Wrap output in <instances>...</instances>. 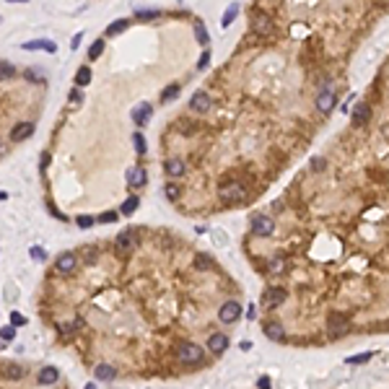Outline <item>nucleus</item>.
Segmentation results:
<instances>
[{"mask_svg":"<svg viewBox=\"0 0 389 389\" xmlns=\"http://www.w3.org/2000/svg\"><path fill=\"white\" fill-rule=\"evenodd\" d=\"M218 198L226 205H236V203H242L247 198V187L242 182H226V184H221Z\"/></svg>","mask_w":389,"mask_h":389,"instance_id":"obj_1","label":"nucleus"},{"mask_svg":"<svg viewBox=\"0 0 389 389\" xmlns=\"http://www.w3.org/2000/svg\"><path fill=\"white\" fill-rule=\"evenodd\" d=\"M138 229H125V231H119L117 239H114V247L117 252H122V254H132V252H138V244H140V239L135 234Z\"/></svg>","mask_w":389,"mask_h":389,"instance_id":"obj_2","label":"nucleus"},{"mask_svg":"<svg viewBox=\"0 0 389 389\" xmlns=\"http://www.w3.org/2000/svg\"><path fill=\"white\" fill-rule=\"evenodd\" d=\"M203 348L198 345V342H182V345L176 348V358L182 363H189V366H194V363H200L203 361Z\"/></svg>","mask_w":389,"mask_h":389,"instance_id":"obj_3","label":"nucleus"},{"mask_svg":"<svg viewBox=\"0 0 389 389\" xmlns=\"http://www.w3.org/2000/svg\"><path fill=\"white\" fill-rule=\"evenodd\" d=\"M78 254L76 252H63L60 257L55 260V265H52V273H57V275H70L73 270L78 267Z\"/></svg>","mask_w":389,"mask_h":389,"instance_id":"obj_4","label":"nucleus"},{"mask_svg":"<svg viewBox=\"0 0 389 389\" xmlns=\"http://www.w3.org/2000/svg\"><path fill=\"white\" fill-rule=\"evenodd\" d=\"M252 231L257 234V236H273V231H275V221H273L270 216L260 213V216H254V218H252Z\"/></svg>","mask_w":389,"mask_h":389,"instance_id":"obj_5","label":"nucleus"},{"mask_svg":"<svg viewBox=\"0 0 389 389\" xmlns=\"http://www.w3.org/2000/svg\"><path fill=\"white\" fill-rule=\"evenodd\" d=\"M239 317H242V304H239V301H226L218 309V319L226 322V324H234Z\"/></svg>","mask_w":389,"mask_h":389,"instance_id":"obj_6","label":"nucleus"},{"mask_svg":"<svg viewBox=\"0 0 389 389\" xmlns=\"http://www.w3.org/2000/svg\"><path fill=\"white\" fill-rule=\"evenodd\" d=\"M286 296H288L286 288H278V286L275 288H267L262 293V306L265 309H275V306H280L283 301H286Z\"/></svg>","mask_w":389,"mask_h":389,"instance_id":"obj_7","label":"nucleus"},{"mask_svg":"<svg viewBox=\"0 0 389 389\" xmlns=\"http://www.w3.org/2000/svg\"><path fill=\"white\" fill-rule=\"evenodd\" d=\"M348 330H350V322H348V317H342V314H332V317L327 319V332L330 335H342Z\"/></svg>","mask_w":389,"mask_h":389,"instance_id":"obj_8","label":"nucleus"},{"mask_svg":"<svg viewBox=\"0 0 389 389\" xmlns=\"http://www.w3.org/2000/svg\"><path fill=\"white\" fill-rule=\"evenodd\" d=\"M368 119H371V109H368V104H355L353 107V114H350V122H353V127H363V125H368Z\"/></svg>","mask_w":389,"mask_h":389,"instance_id":"obj_9","label":"nucleus"},{"mask_svg":"<svg viewBox=\"0 0 389 389\" xmlns=\"http://www.w3.org/2000/svg\"><path fill=\"white\" fill-rule=\"evenodd\" d=\"M34 135V122H19L16 127L11 130V140L13 143H21L26 138H32Z\"/></svg>","mask_w":389,"mask_h":389,"instance_id":"obj_10","label":"nucleus"},{"mask_svg":"<svg viewBox=\"0 0 389 389\" xmlns=\"http://www.w3.org/2000/svg\"><path fill=\"white\" fill-rule=\"evenodd\" d=\"M189 107L194 112H208L211 109V94H205V91H194L192 99H189Z\"/></svg>","mask_w":389,"mask_h":389,"instance_id":"obj_11","label":"nucleus"},{"mask_svg":"<svg viewBox=\"0 0 389 389\" xmlns=\"http://www.w3.org/2000/svg\"><path fill=\"white\" fill-rule=\"evenodd\" d=\"M332 107H335V91H332V88H327V91H322L317 96V109L319 112H330Z\"/></svg>","mask_w":389,"mask_h":389,"instance_id":"obj_12","label":"nucleus"},{"mask_svg":"<svg viewBox=\"0 0 389 389\" xmlns=\"http://www.w3.org/2000/svg\"><path fill=\"white\" fill-rule=\"evenodd\" d=\"M163 169H166V174H169V176H182L187 166H184V161H182V158L171 156V158H166V163H163Z\"/></svg>","mask_w":389,"mask_h":389,"instance_id":"obj_13","label":"nucleus"},{"mask_svg":"<svg viewBox=\"0 0 389 389\" xmlns=\"http://www.w3.org/2000/svg\"><path fill=\"white\" fill-rule=\"evenodd\" d=\"M57 379H60V371H57V368H52V366L42 368V371L37 373V381H39L42 386H50V384H55Z\"/></svg>","mask_w":389,"mask_h":389,"instance_id":"obj_14","label":"nucleus"},{"mask_svg":"<svg viewBox=\"0 0 389 389\" xmlns=\"http://www.w3.org/2000/svg\"><path fill=\"white\" fill-rule=\"evenodd\" d=\"M208 348H211V353H223V350H226L229 348V337L226 335H211V337H208Z\"/></svg>","mask_w":389,"mask_h":389,"instance_id":"obj_15","label":"nucleus"},{"mask_svg":"<svg viewBox=\"0 0 389 389\" xmlns=\"http://www.w3.org/2000/svg\"><path fill=\"white\" fill-rule=\"evenodd\" d=\"M145 171L143 169H138V166H132L130 171H127V182H130V187H143L145 184Z\"/></svg>","mask_w":389,"mask_h":389,"instance_id":"obj_16","label":"nucleus"},{"mask_svg":"<svg viewBox=\"0 0 389 389\" xmlns=\"http://www.w3.org/2000/svg\"><path fill=\"white\" fill-rule=\"evenodd\" d=\"M265 335L270 340H283V335H286V330H283L280 322H267L265 324Z\"/></svg>","mask_w":389,"mask_h":389,"instance_id":"obj_17","label":"nucleus"},{"mask_svg":"<svg viewBox=\"0 0 389 389\" xmlns=\"http://www.w3.org/2000/svg\"><path fill=\"white\" fill-rule=\"evenodd\" d=\"M94 373H96V379L109 381V379H114V376H117V368H114V366H109V363H99Z\"/></svg>","mask_w":389,"mask_h":389,"instance_id":"obj_18","label":"nucleus"},{"mask_svg":"<svg viewBox=\"0 0 389 389\" xmlns=\"http://www.w3.org/2000/svg\"><path fill=\"white\" fill-rule=\"evenodd\" d=\"M151 112H153V109L148 107V104H140V107H138L135 112H132V119H135L138 125H145L148 119H151Z\"/></svg>","mask_w":389,"mask_h":389,"instance_id":"obj_19","label":"nucleus"},{"mask_svg":"<svg viewBox=\"0 0 389 389\" xmlns=\"http://www.w3.org/2000/svg\"><path fill=\"white\" fill-rule=\"evenodd\" d=\"M252 29H254V34H267L273 26H270V19H267V16H254Z\"/></svg>","mask_w":389,"mask_h":389,"instance_id":"obj_20","label":"nucleus"},{"mask_svg":"<svg viewBox=\"0 0 389 389\" xmlns=\"http://www.w3.org/2000/svg\"><path fill=\"white\" fill-rule=\"evenodd\" d=\"M140 205V198H135V194H132V198H127L122 205H119V211H122L125 216H132V213H135V208Z\"/></svg>","mask_w":389,"mask_h":389,"instance_id":"obj_21","label":"nucleus"},{"mask_svg":"<svg viewBox=\"0 0 389 389\" xmlns=\"http://www.w3.org/2000/svg\"><path fill=\"white\" fill-rule=\"evenodd\" d=\"M236 13H239V3H231L229 8H226V13H223V19H221V26L226 29L234 19H236Z\"/></svg>","mask_w":389,"mask_h":389,"instance_id":"obj_22","label":"nucleus"},{"mask_svg":"<svg viewBox=\"0 0 389 389\" xmlns=\"http://www.w3.org/2000/svg\"><path fill=\"white\" fill-rule=\"evenodd\" d=\"M91 83V68H81L78 73H76V86H88Z\"/></svg>","mask_w":389,"mask_h":389,"instance_id":"obj_23","label":"nucleus"},{"mask_svg":"<svg viewBox=\"0 0 389 389\" xmlns=\"http://www.w3.org/2000/svg\"><path fill=\"white\" fill-rule=\"evenodd\" d=\"M163 194H166L169 200H179V194H182V187L174 184V182H169L166 187H163Z\"/></svg>","mask_w":389,"mask_h":389,"instance_id":"obj_24","label":"nucleus"},{"mask_svg":"<svg viewBox=\"0 0 389 389\" xmlns=\"http://www.w3.org/2000/svg\"><path fill=\"white\" fill-rule=\"evenodd\" d=\"M179 88H182L179 83H171V86H166V91H161V101H171V99L179 94Z\"/></svg>","mask_w":389,"mask_h":389,"instance_id":"obj_25","label":"nucleus"},{"mask_svg":"<svg viewBox=\"0 0 389 389\" xmlns=\"http://www.w3.org/2000/svg\"><path fill=\"white\" fill-rule=\"evenodd\" d=\"M194 37H198V42H200V44H208V42H211V37H208V29H205L203 24L194 26Z\"/></svg>","mask_w":389,"mask_h":389,"instance_id":"obj_26","label":"nucleus"},{"mask_svg":"<svg viewBox=\"0 0 389 389\" xmlns=\"http://www.w3.org/2000/svg\"><path fill=\"white\" fill-rule=\"evenodd\" d=\"M371 355H373V353H358V355H350V358H348V363H350V366H355V363H366Z\"/></svg>","mask_w":389,"mask_h":389,"instance_id":"obj_27","label":"nucleus"},{"mask_svg":"<svg viewBox=\"0 0 389 389\" xmlns=\"http://www.w3.org/2000/svg\"><path fill=\"white\" fill-rule=\"evenodd\" d=\"M125 29H127V21H117V24H112V26L107 29V34L114 37V34H119V32H125Z\"/></svg>","mask_w":389,"mask_h":389,"instance_id":"obj_28","label":"nucleus"},{"mask_svg":"<svg viewBox=\"0 0 389 389\" xmlns=\"http://www.w3.org/2000/svg\"><path fill=\"white\" fill-rule=\"evenodd\" d=\"M132 140H135V151H138V153H145V138L140 135V132H135V135H132Z\"/></svg>","mask_w":389,"mask_h":389,"instance_id":"obj_29","label":"nucleus"},{"mask_svg":"<svg viewBox=\"0 0 389 389\" xmlns=\"http://www.w3.org/2000/svg\"><path fill=\"white\" fill-rule=\"evenodd\" d=\"M324 166H327V161H324L322 156H314V158H311V169H314V171H324Z\"/></svg>","mask_w":389,"mask_h":389,"instance_id":"obj_30","label":"nucleus"},{"mask_svg":"<svg viewBox=\"0 0 389 389\" xmlns=\"http://www.w3.org/2000/svg\"><path fill=\"white\" fill-rule=\"evenodd\" d=\"M101 52H104V42L99 39V42L94 44V47H91V52H88V57H91V60H96V57H99Z\"/></svg>","mask_w":389,"mask_h":389,"instance_id":"obj_31","label":"nucleus"},{"mask_svg":"<svg viewBox=\"0 0 389 389\" xmlns=\"http://www.w3.org/2000/svg\"><path fill=\"white\" fill-rule=\"evenodd\" d=\"M208 63H211V52H203V55H200V60H198V68H200V70H205V68H208Z\"/></svg>","mask_w":389,"mask_h":389,"instance_id":"obj_32","label":"nucleus"},{"mask_svg":"<svg viewBox=\"0 0 389 389\" xmlns=\"http://www.w3.org/2000/svg\"><path fill=\"white\" fill-rule=\"evenodd\" d=\"M283 270V260H273L270 262V273H280Z\"/></svg>","mask_w":389,"mask_h":389,"instance_id":"obj_33","label":"nucleus"},{"mask_svg":"<svg viewBox=\"0 0 389 389\" xmlns=\"http://www.w3.org/2000/svg\"><path fill=\"white\" fill-rule=\"evenodd\" d=\"M91 223H94V218H88V216H81V218H78V226H83V229L91 226Z\"/></svg>","mask_w":389,"mask_h":389,"instance_id":"obj_34","label":"nucleus"},{"mask_svg":"<svg viewBox=\"0 0 389 389\" xmlns=\"http://www.w3.org/2000/svg\"><path fill=\"white\" fill-rule=\"evenodd\" d=\"M257 386H260V389H270V379H267V376H262V379L257 381Z\"/></svg>","mask_w":389,"mask_h":389,"instance_id":"obj_35","label":"nucleus"},{"mask_svg":"<svg viewBox=\"0 0 389 389\" xmlns=\"http://www.w3.org/2000/svg\"><path fill=\"white\" fill-rule=\"evenodd\" d=\"M114 218H117V213H104V216H101L99 221H104V223H109V221H114Z\"/></svg>","mask_w":389,"mask_h":389,"instance_id":"obj_36","label":"nucleus"},{"mask_svg":"<svg viewBox=\"0 0 389 389\" xmlns=\"http://www.w3.org/2000/svg\"><path fill=\"white\" fill-rule=\"evenodd\" d=\"M3 337H6V340H11V337H13V330H11V327H6V330H3Z\"/></svg>","mask_w":389,"mask_h":389,"instance_id":"obj_37","label":"nucleus"},{"mask_svg":"<svg viewBox=\"0 0 389 389\" xmlns=\"http://www.w3.org/2000/svg\"><path fill=\"white\" fill-rule=\"evenodd\" d=\"M86 389H96V384H88V386H86Z\"/></svg>","mask_w":389,"mask_h":389,"instance_id":"obj_38","label":"nucleus"}]
</instances>
